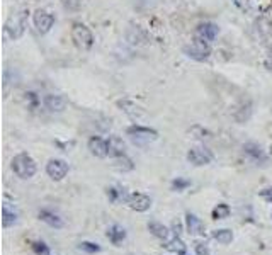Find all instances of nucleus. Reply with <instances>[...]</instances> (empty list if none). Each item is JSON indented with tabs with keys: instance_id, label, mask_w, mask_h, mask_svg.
Returning a JSON list of instances; mask_svg holds the SVG:
<instances>
[{
	"instance_id": "24",
	"label": "nucleus",
	"mask_w": 272,
	"mask_h": 255,
	"mask_svg": "<svg viewBox=\"0 0 272 255\" xmlns=\"http://www.w3.org/2000/svg\"><path fill=\"white\" fill-rule=\"evenodd\" d=\"M165 249H167L168 252H175V254H179V255H184L185 254V243L182 242L179 237H175L172 242H168L167 245H165Z\"/></svg>"
},
{
	"instance_id": "14",
	"label": "nucleus",
	"mask_w": 272,
	"mask_h": 255,
	"mask_svg": "<svg viewBox=\"0 0 272 255\" xmlns=\"http://www.w3.org/2000/svg\"><path fill=\"white\" fill-rule=\"evenodd\" d=\"M185 226H187L189 235H204V225L196 215H191V213L185 215Z\"/></svg>"
},
{
	"instance_id": "25",
	"label": "nucleus",
	"mask_w": 272,
	"mask_h": 255,
	"mask_svg": "<svg viewBox=\"0 0 272 255\" xmlns=\"http://www.w3.org/2000/svg\"><path fill=\"white\" fill-rule=\"evenodd\" d=\"M230 213H232V209H230L228 204H225V202H221V204H218L215 209H213L211 216L213 219H225L230 216Z\"/></svg>"
},
{
	"instance_id": "10",
	"label": "nucleus",
	"mask_w": 272,
	"mask_h": 255,
	"mask_svg": "<svg viewBox=\"0 0 272 255\" xmlns=\"http://www.w3.org/2000/svg\"><path fill=\"white\" fill-rule=\"evenodd\" d=\"M216 36H218V26L216 24L201 22L196 27V37H199V39H204L208 43H211V41L216 39Z\"/></svg>"
},
{
	"instance_id": "2",
	"label": "nucleus",
	"mask_w": 272,
	"mask_h": 255,
	"mask_svg": "<svg viewBox=\"0 0 272 255\" xmlns=\"http://www.w3.org/2000/svg\"><path fill=\"white\" fill-rule=\"evenodd\" d=\"M72 39L80 50H91L94 46V34L85 24L75 22L72 27Z\"/></svg>"
},
{
	"instance_id": "33",
	"label": "nucleus",
	"mask_w": 272,
	"mask_h": 255,
	"mask_svg": "<svg viewBox=\"0 0 272 255\" xmlns=\"http://www.w3.org/2000/svg\"><path fill=\"white\" fill-rule=\"evenodd\" d=\"M184 255H187V254H184Z\"/></svg>"
},
{
	"instance_id": "3",
	"label": "nucleus",
	"mask_w": 272,
	"mask_h": 255,
	"mask_svg": "<svg viewBox=\"0 0 272 255\" xmlns=\"http://www.w3.org/2000/svg\"><path fill=\"white\" fill-rule=\"evenodd\" d=\"M128 136L131 138V141L135 145H140V146H145V145L151 143L158 138V133L155 129H150V128H143V126H129L126 129Z\"/></svg>"
},
{
	"instance_id": "12",
	"label": "nucleus",
	"mask_w": 272,
	"mask_h": 255,
	"mask_svg": "<svg viewBox=\"0 0 272 255\" xmlns=\"http://www.w3.org/2000/svg\"><path fill=\"white\" fill-rule=\"evenodd\" d=\"M125 150H126V145L121 138L116 136V134L109 136V140H108V155L109 157H112V158L121 157V155H125Z\"/></svg>"
},
{
	"instance_id": "1",
	"label": "nucleus",
	"mask_w": 272,
	"mask_h": 255,
	"mask_svg": "<svg viewBox=\"0 0 272 255\" xmlns=\"http://www.w3.org/2000/svg\"><path fill=\"white\" fill-rule=\"evenodd\" d=\"M12 170L17 177L31 179V177H34L37 167H36V162H34V158L31 157V155L19 153L12 158Z\"/></svg>"
},
{
	"instance_id": "8",
	"label": "nucleus",
	"mask_w": 272,
	"mask_h": 255,
	"mask_svg": "<svg viewBox=\"0 0 272 255\" xmlns=\"http://www.w3.org/2000/svg\"><path fill=\"white\" fill-rule=\"evenodd\" d=\"M46 172L53 181H63L68 174V164L60 158H51L46 165Z\"/></svg>"
},
{
	"instance_id": "30",
	"label": "nucleus",
	"mask_w": 272,
	"mask_h": 255,
	"mask_svg": "<svg viewBox=\"0 0 272 255\" xmlns=\"http://www.w3.org/2000/svg\"><path fill=\"white\" fill-rule=\"evenodd\" d=\"M196 254L198 255H209L208 245H206V243H196Z\"/></svg>"
},
{
	"instance_id": "32",
	"label": "nucleus",
	"mask_w": 272,
	"mask_h": 255,
	"mask_svg": "<svg viewBox=\"0 0 272 255\" xmlns=\"http://www.w3.org/2000/svg\"><path fill=\"white\" fill-rule=\"evenodd\" d=\"M174 233H175V237H179V233H181V225H179L177 221H174Z\"/></svg>"
},
{
	"instance_id": "27",
	"label": "nucleus",
	"mask_w": 272,
	"mask_h": 255,
	"mask_svg": "<svg viewBox=\"0 0 272 255\" xmlns=\"http://www.w3.org/2000/svg\"><path fill=\"white\" fill-rule=\"evenodd\" d=\"M80 250H84V252H87V254H97V252H101V247L92 242H82Z\"/></svg>"
},
{
	"instance_id": "16",
	"label": "nucleus",
	"mask_w": 272,
	"mask_h": 255,
	"mask_svg": "<svg viewBox=\"0 0 272 255\" xmlns=\"http://www.w3.org/2000/svg\"><path fill=\"white\" fill-rule=\"evenodd\" d=\"M39 219L46 223V225L53 226V228H61V226H63V221H61L60 216L54 215V213H51V211H48V209L39 211Z\"/></svg>"
},
{
	"instance_id": "9",
	"label": "nucleus",
	"mask_w": 272,
	"mask_h": 255,
	"mask_svg": "<svg viewBox=\"0 0 272 255\" xmlns=\"http://www.w3.org/2000/svg\"><path fill=\"white\" fill-rule=\"evenodd\" d=\"M126 202H128V206L133 209V211H138V213L148 211L151 206V199L148 198L146 194H141V192H133V194H129V198Z\"/></svg>"
},
{
	"instance_id": "21",
	"label": "nucleus",
	"mask_w": 272,
	"mask_h": 255,
	"mask_svg": "<svg viewBox=\"0 0 272 255\" xmlns=\"http://www.w3.org/2000/svg\"><path fill=\"white\" fill-rule=\"evenodd\" d=\"M243 150H245V153L250 155V157H252L254 160H266L262 148H260L259 145H255V143H247L245 146H243Z\"/></svg>"
},
{
	"instance_id": "22",
	"label": "nucleus",
	"mask_w": 272,
	"mask_h": 255,
	"mask_svg": "<svg viewBox=\"0 0 272 255\" xmlns=\"http://www.w3.org/2000/svg\"><path fill=\"white\" fill-rule=\"evenodd\" d=\"M108 196L111 199V202H121V201H128L129 194H126L125 189H119V187H111L108 189Z\"/></svg>"
},
{
	"instance_id": "29",
	"label": "nucleus",
	"mask_w": 272,
	"mask_h": 255,
	"mask_svg": "<svg viewBox=\"0 0 272 255\" xmlns=\"http://www.w3.org/2000/svg\"><path fill=\"white\" fill-rule=\"evenodd\" d=\"M189 185H191V182L184 181V179H175V181L172 182V187H174L175 191H184V189L189 187Z\"/></svg>"
},
{
	"instance_id": "23",
	"label": "nucleus",
	"mask_w": 272,
	"mask_h": 255,
	"mask_svg": "<svg viewBox=\"0 0 272 255\" xmlns=\"http://www.w3.org/2000/svg\"><path fill=\"white\" fill-rule=\"evenodd\" d=\"M213 238L218 240L219 243H223V245H228V243L233 242V233L232 230H216V232H213Z\"/></svg>"
},
{
	"instance_id": "31",
	"label": "nucleus",
	"mask_w": 272,
	"mask_h": 255,
	"mask_svg": "<svg viewBox=\"0 0 272 255\" xmlns=\"http://www.w3.org/2000/svg\"><path fill=\"white\" fill-rule=\"evenodd\" d=\"M260 198H264L267 202L272 204V189H264V191H260Z\"/></svg>"
},
{
	"instance_id": "6",
	"label": "nucleus",
	"mask_w": 272,
	"mask_h": 255,
	"mask_svg": "<svg viewBox=\"0 0 272 255\" xmlns=\"http://www.w3.org/2000/svg\"><path fill=\"white\" fill-rule=\"evenodd\" d=\"M187 160L191 162L192 165H198V167H201V165H208L213 162V153L209 148L206 146H194L191 148V150L187 151Z\"/></svg>"
},
{
	"instance_id": "26",
	"label": "nucleus",
	"mask_w": 272,
	"mask_h": 255,
	"mask_svg": "<svg viewBox=\"0 0 272 255\" xmlns=\"http://www.w3.org/2000/svg\"><path fill=\"white\" fill-rule=\"evenodd\" d=\"M31 249H33V252L36 255H48L50 254V247H48L44 242H34L33 245H31Z\"/></svg>"
},
{
	"instance_id": "17",
	"label": "nucleus",
	"mask_w": 272,
	"mask_h": 255,
	"mask_svg": "<svg viewBox=\"0 0 272 255\" xmlns=\"http://www.w3.org/2000/svg\"><path fill=\"white\" fill-rule=\"evenodd\" d=\"M108 238L111 240L112 245H119V243L126 238V230L119 225H112L111 228L108 230Z\"/></svg>"
},
{
	"instance_id": "4",
	"label": "nucleus",
	"mask_w": 272,
	"mask_h": 255,
	"mask_svg": "<svg viewBox=\"0 0 272 255\" xmlns=\"http://www.w3.org/2000/svg\"><path fill=\"white\" fill-rule=\"evenodd\" d=\"M184 53L187 55L189 58H192V60L204 61V60H208L209 55H211V48H209L208 41L196 37L191 44H187V46L184 48Z\"/></svg>"
},
{
	"instance_id": "19",
	"label": "nucleus",
	"mask_w": 272,
	"mask_h": 255,
	"mask_svg": "<svg viewBox=\"0 0 272 255\" xmlns=\"http://www.w3.org/2000/svg\"><path fill=\"white\" fill-rule=\"evenodd\" d=\"M112 167H114L118 172H129V170H133V168H135V164H133V160L129 157L121 155V157L114 158V164H112Z\"/></svg>"
},
{
	"instance_id": "7",
	"label": "nucleus",
	"mask_w": 272,
	"mask_h": 255,
	"mask_svg": "<svg viewBox=\"0 0 272 255\" xmlns=\"http://www.w3.org/2000/svg\"><path fill=\"white\" fill-rule=\"evenodd\" d=\"M33 20H34V26H36L37 33H41V34L50 33V29L53 27V24H54L53 14H50L48 10H44V9L36 10V12H34Z\"/></svg>"
},
{
	"instance_id": "11",
	"label": "nucleus",
	"mask_w": 272,
	"mask_h": 255,
	"mask_svg": "<svg viewBox=\"0 0 272 255\" xmlns=\"http://www.w3.org/2000/svg\"><path fill=\"white\" fill-rule=\"evenodd\" d=\"M89 150H91V153L97 158L108 157V141L102 140L101 136H92L91 140H89Z\"/></svg>"
},
{
	"instance_id": "34",
	"label": "nucleus",
	"mask_w": 272,
	"mask_h": 255,
	"mask_svg": "<svg viewBox=\"0 0 272 255\" xmlns=\"http://www.w3.org/2000/svg\"><path fill=\"white\" fill-rule=\"evenodd\" d=\"M48 255H50V254H48Z\"/></svg>"
},
{
	"instance_id": "28",
	"label": "nucleus",
	"mask_w": 272,
	"mask_h": 255,
	"mask_svg": "<svg viewBox=\"0 0 272 255\" xmlns=\"http://www.w3.org/2000/svg\"><path fill=\"white\" fill-rule=\"evenodd\" d=\"M26 102L31 109H36L39 106V97L36 95V92H26Z\"/></svg>"
},
{
	"instance_id": "5",
	"label": "nucleus",
	"mask_w": 272,
	"mask_h": 255,
	"mask_svg": "<svg viewBox=\"0 0 272 255\" xmlns=\"http://www.w3.org/2000/svg\"><path fill=\"white\" fill-rule=\"evenodd\" d=\"M27 10H22V12L16 14L14 17H10L5 24V33L9 37L12 39H17V37L22 36L24 29H26V19H27Z\"/></svg>"
},
{
	"instance_id": "15",
	"label": "nucleus",
	"mask_w": 272,
	"mask_h": 255,
	"mask_svg": "<svg viewBox=\"0 0 272 255\" xmlns=\"http://www.w3.org/2000/svg\"><path fill=\"white\" fill-rule=\"evenodd\" d=\"M118 106L121 108V111H125L126 114H128L129 118H133V119H138V118H141V116L145 114L143 109H141L140 106H136L135 102H131V101H119Z\"/></svg>"
},
{
	"instance_id": "20",
	"label": "nucleus",
	"mask_w": 272,
	"mask_h": 255,
	"mask_svg": "<svg viewBox=\"0 0 272 255\" xmlns=\"http://www.w3.org/2000/svg\"><path fill=\"white\" fill-rule=\"evenodd\" d=\"M148 230H150L151 235L157 237V238H160V240H167L168 238V228L162 225V223L150 221V223H148Z\"/></svg>"
},
{
	"instance_id": "13",
	"label": "nucleus",
	"mask_w": 272,
	"mask_h": 255,
	"mask_svg": "<svg viewBox=\"0 0 272 255\" xmlns=\"http://www.w3.org/2000/svg\"><path fill=\"white\" fill-rule=\"evenodd\" d=\"M43 102L48 111H51V112H61L67 108V101H65V97H61V95L48 94Z\"/></svg>"
},
{
	"instance_id": "18",
	"label": "nucleus",
	"mask_w": 272,
	"mask_h": 255,
	"mask_svg": "<svg viewBox=\"0 0 272 255\" xmlns=\"http://www.w3.org/2000/svg\"><path fill=\"white\" fill-rule=\"evenodd\" d=\"M16 221H17V213L14 211V209H10V206L5 202V204L2 206V225H3V228H9V226L16 225Z\"/></svg>"
}]
</instances>
